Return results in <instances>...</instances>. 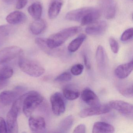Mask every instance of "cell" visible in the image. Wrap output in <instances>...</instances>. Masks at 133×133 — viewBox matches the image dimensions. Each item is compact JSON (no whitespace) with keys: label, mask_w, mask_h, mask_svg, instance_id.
<instances>
[{"label":"cell","mask_w":133,"mask_h":133,"mask_svg":"<svg viewBox=\"0 0 133 133\" xmlns=\"http://www.w3.org/2000/svg\"><path fill=\"white\" fill-rule=\"evenodd\" d=\"M74 121V117L69 115L61 121L59 126L60 132L66 133L71 128Z\"/></svg>","instance_id":"23"},{"label":"cell","mask_w":133,"mask_h":133,"mask_svg":"<svg viewBox=\"0 0 133 133\" xmlns=\"http://www.w3.org/2000/svg\"><path fill=\"white\" fill-rule=\"evenodd\" d=\"M72 78V76L70 73L65 72L58 75L55 79V81L57 82H65L70 81Z\"/></svg>","instance_id":"29"},{"label":"cell","mask_w":133,"mask_h":133,"mask_svg":"<svg viewBox=\"0 0 133 133\" xmlns=\"http://www.w3.org/2000/svg\"><path fill=\"white\" fill-rule=\"evenodd\" d=\"M29 0H17L16 8L17 9H21L26 6Z\"/></svg>","instance_id":"35"},{"label":"cell","mask_w":133,"mask_h":133,"mask_svg":"<svg viewBox=\"0 0 133 133\" xmlns=\"http://www.w3.org/2000/svg\"><path fill=\"white\" fill-rule=\"evenodd\" d=\"M84 66L81 64H77L72 66L71 72L75 76H78L82 74L84 70Z\"/></svg>","instance_id":"30"},{"label":"cell","mask_w":133,"mask_h":133,"mask_svg":"<svg viewBox=\"0 0 133 133\" xmlns=\"http://www.w3.org/2000/svg\"><path fill=\"white\" fill-rule=\"evenodd\" d=\"M133 28L128 29L125 30L121 37V40L123 42H125L130 40L133 38Z\"/></svg>","instance_id":"31"},{"label":"cell","mask_w":133,"mask_h":133,"mask_svg":"<svg viewBox=\"0 0 133 133\" xmlns=\"http://www.w3.org/2000/svg\"><path fill=\"white\" fill-rule=\"evenodd\" d=\"M115 131L113 126L105 122L98 121L94 123L92 128L93 133H110Z\"/></svg>","instance_id":"16"},{"label":"cell","mask_w":133,"mask_h":133,"mask_svg":"<svg viewBox=\"0 0 133 133\" xmlns=\"http://www.w3.org/2000/svg\"><path fill=\"white\" fill-rule=\"evenodd\" d=\"M83 58H84V62L85 65L87 67L88 69H90L91 66H90V64H89L88 59L87 56L85 55V54H84V56H83Z\"/></svg>","instance_id":"36"},{"label":"cell","mask_w":133,"mask_h":133,"mask_svg":"<svg viewBox=\"0 0 133 133\" xmlns=\"http://www.w3.org/2000/svg\"><path fill=\"white\" fill-rule=\"evenodd\" d=\"M86 132V127L85 124H81L76 127L73 131L74 133H85Z\"/></svg>","instance_id":"34"},{"label":"cell","mask_w":133,"mask_h":133,"mask_svg":"<svg viewBox=\"0 0 133 133\" xmlns=\"http://www.w3.org/2000/svg\"><path fill=\"white\" fill-rule=\"evenodd\" d=\"M18 64L23 72L32 77H40L45 72V69L40 64L30 59L21 57Z\"/></svg>","instance_id":"5"},{"label":"cell","mask_w":133,"mask_h":133,"mask_svg":"<svg viewBox=\"0 0 133 133\" xmlns=\"http://www.w3.org/2000/svg\"><path fill=\"white\" fill-rule=\"evenodd\" d=\"M81 30V28L78 26L70 27L63 29L46 39V45L50 49H57L62 45L70 37L79 32Z\"/></svg>","instance_id":"2"},{"label":"cell","mask_w":133,"mask_h":133,"mask_svg":"<svg viewBox=\"0 0 133 133\" xmlns=\"http://www.w3.org/2000/svg\"><path fill=\"white\" fill-rule=\"evenodd\" d=\"M96 59L99 67L104 66L105 61V53L104 48L102 46L99 45L97 47L96 54Z\"/></svg>","instance_id":"24"},{"label":"cell","mask_w":133,"mask_h":133,"mask_svg":"<svg viewBox=\"0 0 133 133\" xmlns=\"http://www.w3.org/2000/svg\"><path fill=\"white\" fill-rule=\"evenodd\" d=\"M4 3L8 4H11L16 2L17 0H3Z\"/></svg>","instance_id":"37"},{"label":"cell","mask_w":133,"mask_h":133,"mask_svg":"<svg viewBox=\"0 0 133 133\" xmlns=\"http://www.w3.org/2000/svg\"><path fill=\"white\" fill-rule=\"evenodd\" d=\"M133 62L131 60L129 63L118 66L114 71L115 75L120 79H123L127 77L133 70Z\"/></svg>","instance_id":"14"},{"label":"cell","mask_w":133,"mask_h":133,"mask_svg":"<svg viewBox=\"0 0 133 133\" xmlns=\"http://www.w3.org/2000/svg\"><path fill=\"white\" fill-rule=\"evenodd\" d=\"M26 19L25 15L23 12L18 11L11 12L6 18V21L11 25L23 23Z\"/></svg>","instance_id":"17"},{"label":"cell","mask_w":133,"mask_h":133,"mask_svg":"<svg viewBox=\"0 0 133 133\" xmlns=\"http://www.w3.org/2000/svg\"><path fill=\"white\" fill-rule=\"evenodd\" d=\"M46 24L44 20L39 19L35 20L31 24L30 29L32 34L38 35L43 32L46 28Z\"/></svg>","instance_id":"19"},{"label":"cell","mask_w":133,"mask_h":133,"mask_svg":"<svg viewBox=\"0 0 133 133\" xmlns=\"http://www.w3.org/2000/svg\"><path fill=\"white\" fill-rule=\"evenodd\" d=\"M14 74V70L9 66H4L0 69V81H6L11 77Z\"/></svg>","instance_id":"26"},{"label":"cell","mask_w":133,"mask_h":133,"mask_svg":"<svg viewBox=\"0 0 133 133\" xmlns=\"http://www.w3.org/2000/svg\"><path fill=\"white\" fill-rule=\"evenodd\" d=\"M18 94L12 91H5L0 93V109L14 102L17 99Z\"/></svg>","instance_id":"15"},{"label":"cell","mask_w":133,"mask_h":133,"mask_svg":"<svg viewBox=\"0 0 133 133\" xmlns=\"http://www.w3.org/2000/svg\"><path fill=\"white\" fill-rule=\"evenodd\" d=\"M85 29V32L89 35L98 36L103 35L107 28V22L105 21H101L94 22L90 24Z\"/></svg>","instance_id":"10"},{"label":"cell","mask_w":133,"mask_h":133,"mask_svg":"<svg viewBox=\"0 0 133 133\" xmlns=\"http://www.w3.org/2000/svg\"><path fill=\"white\" fill-rule=\"evenodd\" d=\"M81 98L84 102L90 107L97 106L100 105L98 96L89 88L85 89L82 91Z\"/></svg>","instance_id":"13"},{"label":"cell","mask_w":133,"mask_h":133,"mask_svg":"<svg viewBox=\"0 0 133 133\" xmlns=\"http://www.w3.org/2000/svg\"><path fill=\"white\" fill-rule=\"evenodd\" d=\"M50 101L52 110L55 115L60 116L65 112V102L61 93L56 92L50 96Z\"/></svg>","instance_id":"8"},{"label":"cell","mask_w":133,"mask_h":133,"mask_svg":"<svg viewBox=\"0 0 133 133\" xmlns=\"http://www.w3.org/2000/svg\"><path fill=\"white\" fill-rule=\"evenodd\" d=\"M29 124L31 131L33 132H40L45 130L46 123L45 119L40 116H30Z\"/></svg>","instance_id":"11"},{"label":"cell","mask_w":133,"mask_h":133,"mask_svg":"<svg viewBox=\"0 0 133 133\" xmlns=\"http://www.w3.org/2000/svg\"><path fill=\"white\" fill-rule=\"evenodd\" d=\"M111 109L109 104L103 105L100 104L97 106L91 107L90 108L83 109L80 111L79 115L82 118H85L107 113L111 110Z\"/></svg>","instance_id":"9"},{"label":"cell","mask_w":133,"mask_h":133,"mask_svg":"<svg viewBox=\"0 0 133 133\" xmlns=\"http://www.w3.org/2000/svg\"><path fill=\"white\" fill-rule=\"evenodd\" d=\"M23 50L17 46L6 47L0 50V64L4 63L20 56Z\"/></svg>","instance_id":"6"},{"label":"cell","mask_w":133,"mask_h":133,"mask_svg":"<svg viewBox=\"0 0 133 133\" xmlns=\"http://www.w3.org/2000/svg\"><path fill=\"white\" fill-rule=\"evenodd\" d=\"M101 15V11L94 7H84L70 11L65 18L70 21L77 22L82 25H88L96 22Z\"/></svg>","instance_id":"1"},{"label":"cell","mask_w":133,"mask_h":133,"mask_svg":"<svg viewBox=\"0 0 133 133\" xmlns=\"http://www.w3.org/2000/svg\"><path fill=\"white\" fill-rule=\"evenodd\" d=\"M109 43L113 52L114 54H117L119 50V45L116 40L111 37L109 39Z\"/></svg>","instance_id":"32"},{"label":"cell","mask_w":133,"mask_h":133,"mask_svg":"<svg viewBox=\"0 0 133 133\" xmlns=\"http://www.w3.org/2000/svg\"><path fill=\"white\" fill-rule=\"evenodd\" d=\"M35 42L42 51L48 55L55 56L59 52L57 49H51L48 47L46 42V39L37 38L35 39Z\"/></svg>","instance_id":"21"},{"label":"cell","mask_w":133,"mask_h":133,"mask_svg":"<svg viewBox=\"0 0 133 133\" xmlns=\"http://www.w3.org/2000/svg\"><path fill=\"white\" fill-rule=\"evenodd\" d=\"M28 12L35 20L41 19L42 13V7L39 3H35L29 6Z\"/></svg>","instance_id":"20"},{"label":"cell","mask_w":133,"mask_h":133,"mask_svg":"<svg viewBox=\"0 0 133 133\" xmlns=\"http://www.w3.org/2000/svg\"><path fill=\"white\" fill-rule=\"evenodd\" d=\"M6 81H0V89L4 88V86L6 84Z\"/></svg>","instance_id":"38"},{"label":"cell","mask_w":133,"mask_h":133,"mask_svg":"<svg viewBox=\"0 0 133 133\" xmlns=\"http://www.w3.org/2000/svg\"><path fill=\"white\" fill-rule=\"evenodd\" d=\"M102 9L105 17L107 19H112L116 13L115 0H100Z\"/></svg>","instance_id":"12"},{"label":"cell","mask_w":133,"mask_h":133,"mask_svg":"<svg viewBox=\"0 0 133 133\" xmlns=\"http://www.w3.org/2000/svg\"><path fill=\"white\" fill-rule=\"evenodd\" d=\"M13 31L14 28L11 25H0V38L10 35Z\"/></svg>","instance_id":"28"},{"label":"cell","mask_w":133,"mask_h":133,"mask_svg":"<svg viewBox=\"0 0 133 133\" xmlns=\"http://www.w3.org/2000/svg\"><path fill=\"white\" fill-rule=\"evenodd\" d=\"M8 132L6 121L3 117H0V133H6Z\"/></svg>","instance_id":"33"},{"label":"cell","mask_w":133,"mask_h":133,"mask_svg":"<svg viewBox=\"0 0 133 133\" xmlns=\"http://www.w3.org/2000/svg\"><path fill=\"white\" fill-rule=\"evenodd\" d=\"M63 4L62 0H52L51 1L48 10V16L50 19H55L57 17Z\"/></svg>","instance_id":"18"},{"label":"cell","mask_w":133,"mask_h":133,"mask_svg":"<svg viewBox=\"0 0 133 133\" xmlns=\"http://www.w3.org/2000/svg\"><path fill=\"white\" fill-rule=\"evenodd\" d=\"M111 109H114L123 116L127 117H133V105L122 100H114L109 103Z\"/></svg>","instance_id":"7"},{"label":"cell","mask_w":133,"mask_h":133,"mask_svg":"<svg viewBox=\"0 0 133 133\" xmlns=\"http://www.w3.org/2000/svg\"><path fill=\"white\" fill-rule=\"evenodd\" d=\"M118 91L122 95L127 98L133 97V85L132 84H131L125 85L120 87Z\"/></svg>","instance_id":"27"},{"label":"cell","mask_w":133,"mask_h":133,"mask_svg":"<svg viewBox=\"0 0 133 133\" xmlns=\"http://www.w3.org/2000/svg\"><path fill=\"white\" fill-rule=\"evenodd\" d=\"M22 108L25 116L29 117L44 100L43 96L38 92L32 91L22 95Z\"/></svg>","instance_id":"3"},{"label":"cell","mask_w":133,"mask_h":133,"mask_svg":"<svg viewBox=\"0 0 133 133\" xmlns=\"http://www.w3.org/2000/svg\"><path fill=\"white\" fill-rule=\"evenodd\" d=\"M22 106V98L21 96L16 99L13 102L12 107L7 114L6 124L9 133L18 132L17 117Z\"/></svg>","instance_id":"4"},{"label":"cell","mask_w":133,"mask_h":133,"mask_svg":"<svg viewBox=\"0 0 133 133\" xmlns=\"http://www.w3.org/2000/svg\"><path fill=\"white\" fill-rule=\"evenodd\" d=\"M63 93L64 97L69 100L77 99L80 95V92L78 91L73 90L70 88H65L63 91Z\"/></svg>","instance_id":"25"},{"label":"cell","mask_w":133,"mask_h":133,"mask_svg":"<svg viewBox=\"0 0 133 133\" xmlns=\"http://www.w3.org/2000/svg\"><path fill=\"white\" fill-rule=\"evenodd\" d=\"M86 38V36L84 34H82L79 35L70 43L68 47V51L71 52H76L81 47Z\"/></svg>","instance_id":"22"}]
</instances>
